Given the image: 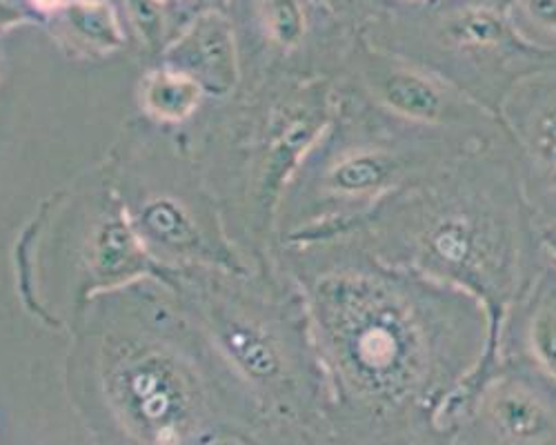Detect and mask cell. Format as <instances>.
I'll use <instances>...</instances> for the list:
<instances>
[{"instance_id":"8992f818","label":"cell","mask_w":556,"mask_h":445,"mask_svg":"<svg viewBox=\"0 0 556 445\" xmlns=\"http://www.w3.org/2000/svg\"><path fill=\"white\" fill-rule=\"evenodd\" d=\"M379 99L392 112L412 120L434 123L443 114L441 89L426 76L409 69L388 72L379 80Z\"/></svg>"},{"instance_id":"e0dca14e","label":"cell","mask_w":556,"mask_h":445,"mask_svg":"<svg viewBox=\"0 0 556 445\" xmlns=\"http://www.w3.org/2000/svg\"><path fill=\"white\" fill-rule=\"evenodd\" d=\"M125 3H127V14L134 23V29L154 48V44L163 40V31H165V16L161 10V0H125Z\"/></svg>"},{"instance_id":"5b68a950","label":"cell","mask_w":556,"mask_h":445,"mask_svg":"<svg viewBox=\"0 0 556 445\" xmlns=\"http://www.w3.org/2000/svg\"><path fill=\"white\" fill-rule=\"evenodd\" d=\"M490 419L496 430L519 443L543 441L552 432V419L541 400L521 385L503 383L488 400Z\"/></svg>"},{"instance_id":"7a4b0ae2","label":"cell","mask_w":556,"mask_h":445,"mask_svg":"<svg viewBox=\"0 0 556 445\" xmlns=\"http://www.w3.org/2000/svg\"><path fill=\"white\" fill-rule=\"evenodd\" d=\"M110 392L118 417L150 445H176L192 425V383L163 352L141 349L121 359Z\"/></svg>"},{"instance_id":"44dd1931","label":"cell","mask_w":556,"mask_h":445,"mask_svg":"<svg viewBox=\"0 0 556 445\" xmlns=\"http://www.w3.org/2000/svg\"><path fill=\"white\" fill-rule=\"evenodd\" d=\"M34 5L45 12H54V10H63L67 5V0H34Z\"/></svg>"},{"instance_id":"d4e9b609","label":"cell","mask_w":556,"mask_h":445,"mask_svg":"<svg viewBox=\"0 0 556 445\" xmlns=\"http://www.w3.org/2000/svg\"><path fill=\"white\" fill-rule=\"evenodd\" d=\"M161 3H167V0H161Z\"/></svg>"},{"instance_id":"ffe728a7","label":"cell","mask_w":556,"mask_h":445,"mask_svg":"<svg viewBox=\"0 0 556 445\" xmlns=\"http://www.w3.org/2000/svg\"><path fill=\"white\" fill-rule=\"evenodd\" d=\"M23 12L12 3V0H0V27L5 25H14L18 21H23Z\"/></svg>"},{"instance_id":"9c48e42d","label":"cell","mask_w":556,"mask_h":445,"mask_svg":"<svg viewBox=\"0 0 556 445\" xmlns=\"http://www.w3.org/2000/svg\"><path fill=\"white\" fill-rule=\"evenodd\" d=\"M70 31L89 48L114 52L123 44V29L108 0H67L61 10Z\"/></svg>"},{"instance_id":"3957f363","label":"cell","mask_w":556,"mask_h":445,"mask_svg":"<svg viewBox=\"0 0 556 445\" xmlns=\"http://www.w3.org/2000/svg\"><path fill=\"white\" fill-rule=\"evenodd\" d=\"M169 69L194 78L203 92L225 97L239 82L235 27L218 10H207L165 50Z\"/></svg>"},{"instance_id":"7402d4cb","label":"cell","mask_w":556,"mask_h":445,"mask_svg":"<svg viewBox=\"0 0 556 445\" xmlns=\"http://www.w3.org/2000/svg\"><path fill=\"white\" fill-rule=\"evenodd\" d=\"M543 243H545V247L549 250V254H552L554 260H556V226L543 230Z\"/></svg>"},{"instance_id":"4fadbf2b","label":"cell","mask_w":556,"mask_h":445,"mask_svg":"<svg viewBox=\"0 0 556 445\" xmlns=\"http://www.w3.org/2000/svg\"><path fill=\"white\" fill-rule=\"evenodd\" d=\"M143 223L148 232L169 245V247H178V250H192L201 243L199 232L194 228V223L190 220V216L185 214L174 201L169 199H159L152 201L146 209H143Z\"/></svg>"},{"instance_id":"ac0fdd59","label":"cell","mask_w":556,"mask_h":445,"mask_svg":"<svg viewBox=\"0 0 556 445\" xmlns=\"http://www.w3.org/2000/svg\"><path fill=\"white\" fill-rule=\"evenodd\" d=\"M532 150L536 158L556 174V105L539 114L532 129Z\"/></svg>"},{"instance_id":"9a60e30c","label":"cell","mask_w":556,"mask_h":445,"mask_svg":"<svg viewBox=\"0 0 556 445\" xmlns=\"http://www.w3.org/2000/svg\"><path fill=\"white\" fill-rule=\"evenodd\" d=\"M258 5L269 36L281 48L292 50L301 44L307 29L303 0H258Z\"/></svg>"},{"instance_id":"d6986e66","label":"cell","mask_w":556,"mask_h":445,"mask_svg":"<svg viewBox=\"0 0 556 445\" xmlns=\"http://www.w3.org/2000/svg\"><path fill=\"white\" fill-rule=\"evenodd\" d=\"M521 10L534 25L556 31V0H521Z\"/></svg>"},{"instance_id":"2e32d148","label":"cell","mask_w":556,"mask_h":445,"mask_svg":"<svg viewBox=\"0 0 556 445\" xmlns=\"http://www.w3.org/2000/svg\"><path fill=\"white\" fill-rule=\"evenodd\" d=\"M530 343L539 364L556 379V309H541L530 328Z\"/></svg>"},{"instance_id":"603a6c76","label":"cell","mask_w":556,"mask_h":445,"mask_svg":"<svg viewBox=\"0 0 556 445\" xmlns=\"http://www.w3.org/2000/svg\"><path fill=\"white\" fill-rule=\"evenodd\" d=\"M207 3H210V5H214V10H218V12H220V10H225V8H227L229 0H207Z\"/></svg>"},{"instance_id":"8fae6325","label":"cell","mask_w":556,"mask_h":445,"mask_svg":"<svg viewBox=\"0 0 556 445\" xmlns=\"http://www.w3.org/2000/svg\"><path fill=\"white\" fill-rule=\"evenodd\" d=\"M223 345L254 379H271L281 370V359H278L276 347L258 330L241 323H229L223 330Z\"/></svg>"},{"instance_id":"cb8c5ba5","label":"cell","mask_w":556,"mask_h":445,"mask_svg":"<svg viewBox=\"0 0 556 445\" xmlns=\"http://www.w3.org/2000/svg\"><path fill=\"white\" fill-rule=\"evenodd\" d=\"M328 3H330V5H334V8H337V5H343V3H345V0H328Z\"/></svg>"},{"instance_id":"277c9868","label":"cell","mask_w":556,"mask_h":445,"mask_svg":"<svg viewBox=\"0 0 556 445\" xmlns=\"http://www.w3.org/2000/svg\"><path fill=\"white\" fill-rule=\"evenodd\" d=\"M150 267V260L136 234L121 216L105 218L91 243V275L99 285H118Z\"/></svg>"},{"instance_id":"ba28073f","label":"cell","mask_w":556,"mask_h":445,"mask_svg":"<svg viewBox=\"0 0 556 445\" xmlns=\"http://www.w3.org/2000/svg\"><path fill=\"white\" fill-rule=\"evenodd\" d=\"M203 99V87L180 72L159 69L152 72L143 87L146 107L163 120L188 118Z\"/></svg>"},{"instance_id":"30bf717a","label":"cell","mask_w":556,"mask_h":445,"mask_svg":"<svg viewBox=\"0 0 556 445\" xmlns=\"http://www.w3.org/2000/svg\"><path fill=\"white\" fill-rule=\"evenodd\" d=\"M441 36L454 48L488 50L513 38V29L498 12L472 8L450 16L443 23Z\"/></svg>"},{"instance_id":"6da1fadb","label":"cell","mask_w":556,"mask_h":445,"mask_svg":"<svg viewBox=\"0 0 556 445\" xmlns=\"http://www.w3.org/2000/svg\"><path fill=\"white\" fill-rule=\"evenodd\" d=\"M330 332L350 377L375 396L403 394L421 372L419 330L388 294L343 288L330 305Z\"/></svg>"},{"instance_id":"52a82bcc","label":"cell","mask_w":556,"mask_h":445,"mask_svg":"<svg viewBox=\"0 0 556 445\" xmlns=\"http://www.w3.org/2000/svg\"><path fill=\"white\" fill-rule=\"evenodd\" d=\"M320 125L323 123L314 116H305L290 120L281 129V134H276L271 148L267 150L261 176V190L265 194V201H271L278 194V190L283 188L288 174L294 169L301 154L312 145Z\"/></svg>"},{"instance_id":"5bb4252c","label":"cell","mask_w":556,"mask_h":445,"mask_svg":"<svg viewBox=\"0 0 556 445\" xmlns=\"http://www.w3.org/2000/svg\"><path fill=\"white\" fill-rule=\"evenodd\" d=\"M392 163L381 154H354L330 171V188L341 194H365L388 181Z\"/></svg>"},{"instance_id":"7c38bea8","label":"cell","mask_w":556,"mask_h":445,"mask_svg":"<svg viewBox=\"0 0 556 445\" xmlns=\"http://www.w3.org/2000/svg\"><path fill=\"white\" fill-rule=\"evenodd\" d=\"M428 247L447 267L475 265L479 256V234L470 220L447 216L439 220L428 237Z\"/></svg>"}]
</instances>
